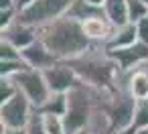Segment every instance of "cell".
Here are the masks:
<instances>
[{"label":"cell","mask_w":148,"mask_h":134,"mask_svg":"<svg viewBox=\"0 0 148 134\" xmlns=\"http://www.w3.org/2000/svg\"><path fill=\"white\" fill-rule=\"evenodd\" d=\"M103 12L116 29L130 23V19H128V0H106Z\"/></svg>","instance_id":"cell-14"},{"label":"cell","mask_w":148,"mask_h":134,"mask_svg":"<svg viewBox=\"0 0 148 134\" xmlns=\"http://www.w3.org/2000/svg\"><path fill=\"white\" fill-rule=\"evenodd\" d=\"M65 63H69V67L77 73L81 83L97 89H114L122 73L118 63L110 57L103 45H91L83 55Z\"/></svg>","instance_id":"cell-2"},{"label":"cell","mask_w":148,"mask_h":134,"mask_svg":"<svg viewBox=\"0 0 148 134\" xmlns=\"http://www.w3.org/2000/svg\"><path fill=\"white\" fill-rule=\"evenodd\" d=\"M87 4H91V6H95V8H103V4H106V0H85Z\"/></svg>","instance_id":"cell-28"},{"label":"cell","mask_w":148,"mask_h":134,"mask_svg":"<svg viewBox=\"0 0 148 134\" xmlns=\"http://www.w3.org/2000/svg\"><path fill=\"white\" fill-rule=\"evenodd\" d=\"M138 43V33H136V25L128 23L124 27L114 29V35L108 39V43L103 45L106 51H118V49H126L130 45Z\"/></svg>","instance_id":"cell-12"},{"label":"cell","mask_w":148,"mask_h":134,"mask_svg":"<svg viewBox=\"0 0 148 134\" xmlns=\"http://www.w3.org/2000/svg\"><path fill=\"white\" fill-rule=\"evenodd\" d=\"M10 79L16 83L18 91L33 104L35 112H37L39 108H43L45 102H47L49 96H51V89H49V85H47V81H45V75H43V71H39V69H33V67H31V69L18 73V75H14V77H10Z\"/></svg>","instance_id":"cell-5"},{"label":"cell","mask_w":148,"mask_h":134,"mask_svg":"<svg viewBox=\"0 0 148 134\" xmlns=\"http://www.w3.org/2000/svg\"><path fill=\"white\" fill-rule=\"evenodd\" d=\"M31 69L25 59H12V61H0V77H14L23 71Z\"/></svg>","instance_id":"cell-19"},{"label":"cell","mask_w":148,"mask_h":134,"mask_svg":"<svg viewBox=\"0 0 148 134\" xmlns=\"http://www.w3.org/2000/svg\"><path fill=\"white\" fill-rule=\"evenodd\" d=\"M144 4H146V6H148V0H144Z\"/></svg>","instance_id":"cell-32"},{"label":"cell","mask_w":148,"mask_h":134,"mask_svg":"<svg viewBox=\"0 0 148 134\" xmlns=\"http://www.w3.org/2000/svg\"><path fill=\"white\" fill-rule=\"evenodd\" d=\"M75 134H91V132H89L87 128H83V130H79V132H75Z\"/></svg>","instance_id":"cell-29"},{"label":"cell","mask_w":148,"mask_h":134,"mask_svg":"<svg viewBox=\"0 0 148 134\" xmlns=\"http://www.w3.org/2000/svg\"><path fill=\"white\" fill-rule=\"evenodd\" d=\"M2 134H29L27 128H2Z\"/></svg>","instance_id":"cell-26"},{"label":"cell","mask_w":148,"mask_h":134,"mask_svg":"<svg viewBox=\"0 0 148 134\" xmlns=\"http://www.w3.org/2000/svg\"><path fill=\"white\" fill-rule=\"evenodd\" d=\"M12 59H23V51L6 41H0V61H12Z\"/></svg>","instance_id":"cell-22"},{"label":"cell","mask_w":148,"mask_h":134,"mask_svg":"<svg viewBox=\"0 0 148 134\" xmlns=\"http://www.w3.org/2000/svg\"><path fill=\"white\" fill-rule=\"evenodd\" d=\"M146 16H148V6L144 4V0H128V19L132 25L140 23Z\"/></svg>","instance_id":"cell-20"},{"label":"cell","mask_w":148,"mask_h":134,"mask_svg":"<svg viewBox=\"0 0 148 134\" xmlns=\"http://www.w3.org/2000/svg\"><path fill=\"white\" fill-rule=\"evenodd\" d=\"M23 59L27 61V65L29 67H33V69H39V71H45L47 67H53L55 63H59L53 55H51V51L37 39L31 47H27V49H23Z\"/></svg>","instance_id":"cell-10"},{"label":"cell","mask_w":148,"mask_h":134,"mask_svg":"<svg viewBox=\"0 0 148 134\" xmlns=\"http://www.w3.org/2000/svg\"><path fill=\"white\" fill-rule=\"evenodd\" d=\"M103 14H106V12H103V8H95V6L87 4L85 0H73L65 16H69V19L77 21V23H85V21H89V19L103 16Z\"/></svg>","instance_id":"cell-15"},{"label":"cell","mask_w":148,"mask_h":134,"mask_svg":"<svg viewBox=\"0 0 148 134\" xmlns=\"http://www.w3.org/2000/svg\"><path fill=\"white\" fill-rule=\"evenodd\" d=\"M142 69H146V71H148V63H146V65H142Z\"/></svg>","instance_id":"cell-31"},{"label":"cell","mask_w":148,"mask_h":134,"mask_svg":"<svg viewBox=\"0 0 148 134\" xmlns=\"http://www.w3.org/2000/svg\"><path fill=\"white\" fill-rule=\"evenodd\" d=\"M37 39L51 51L57 61H71L83 55L93 43L87 39L81 23L61 16L41 29H37Z\"/></svg>","instance_id":"cell-1"},{"label":"cell","mask_w":148,"mask_h":134,"mask_svg":"<svg viewBox=\"0 0 148 134\" xmlns=\"http://www.w3.org/2000/svg\"><path fill=\"white\" fill-rule=\"evenodd\" d=\"M43 75H45V81H47L51 93H69L79 83L77 73L65 61H59L53 67H47L43 71Z\"/></svg>","instance_id":"cell-7"},{"label":"cell","mask_w":148,"mask_h":134,"mask_svg":"<svg viewBox=\"0 0 148 134\" xmlns=\"http://www.w3.org/2000/svg\"><path fill=\"white\" fill-rule=\"evenodd\" d=\"M128 79V89L134 96V100H148V71L146 69H134L130 73H126Z\"/></svg>","instance_id":"cell-13"},{"label":"cell","mask_w":148,"mask_h":134,"mask_svg":"<svg viewBox=\"0 0 148 134\" xmlns=\"http://www.w3.org/2000/svg\"><path fill=\"white\" fill-rule=\"evenodd\" d=\"M136 33H138V41L148 45V16L142 19L140 23H136Z\"/></svg>","instance_id":"cell-23"},{"label":"cell","mask_w":148,"mask_h":134,"mask_svg":"<svg viewBox=\"0 0 148 134\" xmlns=\"http://www.w3.org/2000/svg\"><path fill=\"white\" fill-rule=\"evenodd\" d=\"M146 126H148V100H138L136 102V110H134L132 126L124 134H136V132H140Z\"/></svg>","instance_id":"cell-17"},{"label":"cell","mask_w":148,"mask_h":134,"mask_svg":"<svg viewBox=\"0 0 148 134\" xmlns=\"http://www.w3.org/2000/svg\"><path fill=\"white\" fill-rule=\"evenodd\" d=\"M0 8L6 10V8H16L14 6V0H0Z\"/></svg>","instance_id":"cell-27"},{"label":"cell","mask_w":148,"mask_h":134,"mask_svg":"<svg viewBox=\"0 0 148 134\" xmlns=\"http://www.w3.org/2000/svg\"><path fill=\"white\" fill-rule=\"evenodd\" d=\"M110 57L118 63L122 73H130L134 69H140L142 65L148 63V45L144 43H134L126 49H118V51H108Z\"/></svg>","instance_id":"cell-8"},{"label":"cell","mask_w":148,"mask_h":134,"mask_svg":"<svg viewBox=\"0 0 148 134\" xmlns=\"http://www.w3.org/2000/svg\"><path fill=\"white\" fill-rule=\"evenodd\" d=\"M136 134H148V126H146V128H142V130H140V132H136Z\"/></svg>","instance_id":"cell-30"},{"label":"cell","mask_w":148,"mask_h":134,"mask_svg":"<svg viewBox=\"0 0 148 134\" xmlns=\"http://www.w3.org/2000/svg\"><path fill=\"white\" fill-rule=\"evenodd\" d=\"M67 112V93H51L43 108L37 110V114H51V116H65Z\"/></svg>","instance_id":"cell-16"},{"label":"cell","mask_w":148,"mask_h":134,"mask_svg":"<svg viewBox=\"0 0 148 134\" xmlns=\"http://www.w3.org/2000/svg\"><path fill=\"white\" fill-rule=\"evenodd\" d=\"M33 2H35V0H14V6H16L18 14H21V12H23V10H27Z\"/></svg>","instance_id":"cell-25"},{"label":"cell","mask_w":148,"mask_h":134,"mask_svg":"<svg viewBox=\"0 0 148 134\" xmlns=\"http://www.w3.org/2000/svg\"><path fill=\"white\" fill-rule=\"evenodd\" d=\"M41 118V124H43V130L47 134H67L65 130V122L61 116H51V114H39Z\"/></svg>","instance_id":"cell-18"},{"label":"cell","mask_w":148,"mask_h":134,"mask_svg":"<svg viewBox=\"0 0 148 134\" xmlns=\"http://www.w3.org/2000/svg\"><path fill=\"white\" fill-rule=\"evenodd\" d=\"M27 130H29V134H47V132L43 130V124H41V118H39V114H37V112H35V116H33L31 124L27 126Z\"/></svg>","instance_id":"cell-24"},{"label":"cell","mask_w":148,"mask_h":134,"mask_svg":"<svg viewBox=\"0 0 148 134\" xmlns=\"http://www.w3.org/2000/svg\"><path fill=\"white\" fill-rule=\"evenodd\" d=\"M71 2L73 0H35L27 10H23L18 14V21L33 29H41L61 16H65Z\"/></svg>","instance_id":"cell-4"},{"label":"cell","mask_w":148,"mask_h":134,"mask_svg":"<svg viewBox=\"0 0 148 134\" xmlns=\"http://www.w3.org/2000/svg\"><path fill=\"white\" fill-rule=\"evenodd\" d=\"M0 41H6V43H10V45H14L16 49L23 51V49L31 47L37 41V29H33V27L21 23L16 19L10 27L0 31Z\"/></svg>","instance_id":"cell-9"},{"label":"cell","mask_w":148,"mask_h":134,"mask_svg":"<svg viewBox=\"0 0 148 134\" xmlns=\"http://www.w3.org/2000/svg\"><path fill=\"white\" fill-rule=\"evenodd\" d=\"M81 27H83V31H85L87 39H89L93 45H106V43H108V39L114 35V29H116V27L108 21V16H106V14H103V16L89 19V21L81 23Z\"/></svg>","instance_id":"cell-11"},{"label":"cell","mask_w":148,"mask_h":134,"mask_svg":"<svg viewBox=\"0 0 148 134\" xmlns=\"http://www.w3.org/2000/svg\"><path fill=\"white\" fill-rule=\"evenodd\" d=\"M33 116L35 108L21 91L6 104H0V126L2 128H27Z\"/></svg>","instance_id":"cell-6"},{"label":"cell","mask_w":148,"mask_h":134,"mask_svg":"<svg viewBox=\"0 0 148 134\" xmlns=\"http://www.w3.org/2000/svg\"><path fill=\"white\" fill-rule=\"evenodd\" d=\"M134 110H136V100L128 89V79L126 73H120L116 87L106 104V112L112 120V128L116 134H124L134 120Z\"/></svg>","instance_id":"cell-3"},{"label":"cell","mask_w":148,"mask_h":134,"mask_svg":"<svg viewBox=\"0 0 148 134\" xmlns=\"http://www.w3.org/2000/svg\"><path fill=\"white\" fill-rule=\"evenodd\" d=\"M16 93H18V87L10 77H0V104H6Z\"/></svg>","instance_id":"cell-21"}]
</instances>
